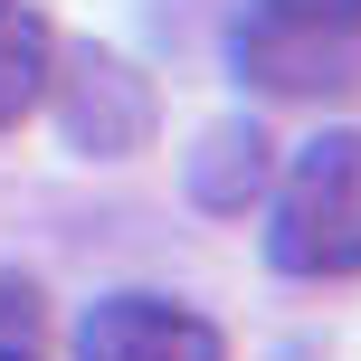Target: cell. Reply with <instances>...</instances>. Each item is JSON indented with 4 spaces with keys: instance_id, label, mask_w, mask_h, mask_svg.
<instances>
[{
    "instance_id": "3957f363",
    "label": "cell",
    "mask_w": 361,
    "mask_h": 361,
    "mask_svg": "<svg viewBox=\"0 0 361 361\" xmlns=\"http://www.w3.org/2000/svg\"><path fill=\"white\" fill-rule=\"evenodd\" d=\"M228 57L276 95H324V86H352V38L343 29H305V19H276V10H247L228 29Z\"/></svg>"
},
{
    "instance_id": "52a82bcc",
    "label": "cell",
    "mask_w": 361,
    "mask_h": 361,
    "mask_svg": "<svg viewBox=\"0 0 361 361\" xmlns=\"http://www.w3.org/2000/svg\"><path fill=\"white\" fill-rule=\"evenodd\" d=\"M0 361H29V343H0Z\"/></svg>"
},
{
    "instance_id": "277c9868",
    "label": "cell",
    "mask_w": 361,
    "mask_h": 361,
    "mask_svg": "<svg viewBox=\"0 0 361 361\" xmlns=\"http://www.w3.org/2000/svg\"><path fill=\"white\" fill-rule=\"evenodd\" d=\"M67 133H76L86 152H105V162H114V152H133V143L152 133L143 76H133L124 57H95V48H86V57H76V76H67Z\"/></svg>"
},
{
    "instance_id": "5b68a950",
    "label": "cell",
    "mask_w": 361,
    "mask_h": 361,
    "mask_svg": "<svg viewBox=\"0 0 361 361\" xmlns=\"http://www.w3.org/2000/svg\"><path fill=\"white\" fill-rule=\"evenodd\" d=\"M57 86V29L38 0H0V133H19Z\"/></svg>"
},
{
    "instance_id": "8992f818",
    "label": "cell",
    "mask_w": 361,
    "mask_h": 361,
    "mask_svg": "<svg viewBox=\"0 0 361 361\" xmlns=\"http://www.w3.org/2000/svg\"><path fill=\"white\" fill-rule=\"evenodd\" d=\"M257 10L305 19V29H343V38H361V0H257Z\"/></svg>"
},
{
    "instance_id": "7a4b0ae2",
    "label": "cell",
    "mask_w": 361,
    "mask_h": 361,
    "mask_svg": "<svg viewBox=\"0 0 361 361\" xmlns=\"http://www.w3.org/2000/svg\"><path fill=\"white\" fill-rule=\"evenodd\" d=\"M76 361H228L209 314L171 305V295H95L86 314H76Z\"/></svg>"
},
{
    "instance_id": "6da1fadb",
    "label": "cell",
    "mask_w": 361,
    "mask_h": 361,
    "mask_svg": "<svg viewBox=\"0 0 361 361\" xmlns=\"http://www.w3.org/2000/svg\"><path fill=\"white\" fill-rule=\"evenodd\" d=\"M267 257L276 276H305V286L361 276V133H314L286 162L267 209Z\"/></svg>"
}]
</instances>
